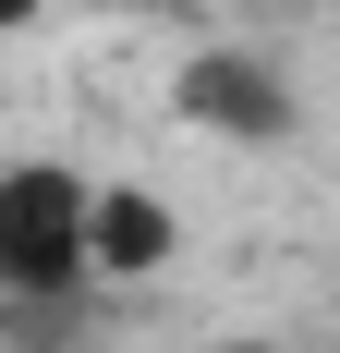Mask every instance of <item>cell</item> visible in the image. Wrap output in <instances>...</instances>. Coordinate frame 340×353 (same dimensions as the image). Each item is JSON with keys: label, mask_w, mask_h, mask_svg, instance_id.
I'll return each instance as SVG.
<instances>
[{"label": "cell", "mask_w": 340, "mask_h": 353, "mask_svg": "<svg viewBox=\"0 0 340 353\" xmlns=\"http://www.w3.org/2000/svg\"><path fill=\"white\" fill-rule=\"evenodd\" d=\"M170 122L206 146H292L304 134V85H292V61H279L268 37H206V49H182L170 61Z\"/></svg>", "instance_id": "6da1fadb"}, {"label": "cell", "mask_w": 340, "mask_h": 353, "mask_svg": "<svg viewBox=\"0 0 340 353\" xmlns=\"http://www.w3.org/2000/svg\"><path fill=\"white\" fill-rule=\"evenodd\" d=\"M85 195L73 159H0V292L12 305H73L85 292Z\"/></svg>", "instance_id": "7a4b0ae2"}, {"label": "cell", "mask_w": 340, "mask_h": 353, "mask_svg": "<svg viewBox=\"0 0 340 353\" xmlns=\"http://www.w3.org/2000/svg\"><path fill=\"white\" fill-rule=\"evenodd\" d=\"M182 256V208L158 183H98L85 195V281H158Z\"/></svg>", "instance_id": "3957f363"}, {"label": "cell", "mask_w": 340, "mask_h": 353, "mask_svg": "<svg viewBox=\"0 0 340 353\" xmlns=\"http://www.w3.org/2000/svg\"><path fill=\"white\" fill-rule=\"evenodd\" d=\"M36 12H49V0H0V37H25V25H36Z\"/></svg>", "instance_id": "277c9868"}, {"label": "cell", "mask_w": 340, "mask_h": 353, "mask_svg": "<svg viewBox=\"0 0 340 353\" xmlns=\"http://www.w3.org/2000/svg\"><path fill=\"white\" fill-rule=\"evenodd\" d=\"M206 353H292V341H206Z\"/></svg>", "instance_id": "5b68a950"}, {"label": "cell", "mask_w": 340, "mask_h": 353, "mask_svg": "<svg viewBox=\"0 0 340 353\" xmlns=\"http://www.w3.org/2000/svg\"><path fill=\"white\" fill-rule=\"evenodd\" d=\"M255 12H328V0H255Z\"/></svg>", "instance_id": "8992f818"}, {"label": "cell", "mask_w": 340, "mask_h": 353, "mask_svg": "<svg viewBox=\"0 0 340 353\" xmlns=\"http://www.w3.org/2000/svg\"><path fill=\"white\" fill-rule=\"evenodd\" d=\"M61 353H109V341H61Z\"/></svg>", "instance_id": "52a82bcc"}]
</instances>
